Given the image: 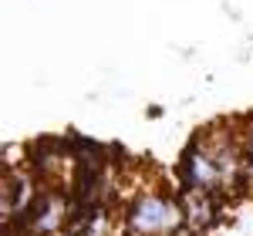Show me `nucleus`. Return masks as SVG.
<instances>
[{
	"label": "nucleus",
	"instance_id": "f257e3e1",
	"mask_svg": "<svg viewBox=\"0 0 253 236\" xmlns=\"http://www.w3.org/2000/svg\"><path fill=\"white\" fill-rule=\"evenodd\" d=\"M186 226L182 199L162 193H138L125 213H122V230L125 236H172Z\"/></svg>",
	"mask_w": 253,
	"mask_h": 236
}]
</instances>
